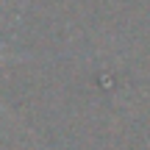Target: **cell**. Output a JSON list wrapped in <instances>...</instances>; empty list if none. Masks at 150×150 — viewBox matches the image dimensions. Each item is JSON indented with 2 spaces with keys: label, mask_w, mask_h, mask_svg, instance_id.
I'll use <instances>...</instances> for the list:
<instances>
[{
  "label": "cell",
  "mask_w": 150,
  "mask_h": 150,
  "mask_svg": "<svg viewBox=\"0 0 150 150\" xmlns=\"http://www.w3.org/2000/svg\"><path fill=\"white\" fill-rule=\"evenodd\" d=\"M3 59H6V56H3V53H0V61H3Z\"/></svg>",
  "instance_id": "6da1fadb"
}]
</instances>
